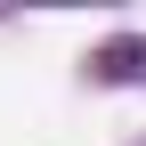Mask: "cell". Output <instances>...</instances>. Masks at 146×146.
Returning a JSON list of instances; mask_svg holds the SVG:
<instances>
[{"instance_id":"cell-1","label":"cell","mask_w":146,"mask_h":146,"mask_svg":"<svg viewBox=\"0 0 146 146\" xmlns=\"http://www.w3.org/2000/svg\"><path fill=\"white\" fill-rule=\"evenodd\" d=\"M146 73V41H106L98 49V81H138Z\"/></svg>"}]
</instances>
